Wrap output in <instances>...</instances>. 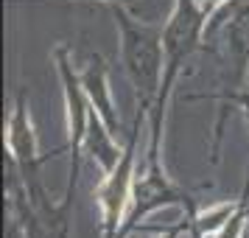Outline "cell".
<instances>
[{
    "label": "cell",
    "instance_id": "cell-4",
    "mask_svg": "<svg viewBox=\"0 0 249 238\" xmlns=\"http://www.w3.org/2000/svg\"><path fill=\"white\" fill-rule=\"evenodd\" d=\"M247 115H249V110H247Z\"/></svg>",
    "mask_w": 249,
    "mask_h": 238
},
{
    "label": "cell",
    "instance_id": "cell-3",
    "mask_svg": "<svg viewBox=\"0 0 249 238\" xmlns=\"http://www.w3.org/2000/svg\"><path fill=\"white\" fill-rule=\"evenodd\" d=\"M84 90L90 95L98 118H101L104 124H107V129L115 135L118 132V118L112 112V98H109V87H107V68H104V59L95 56V54L90 56V68L84 73Z\"/></svg>",
    "mask_w": 249,
    "mask_h": 238
},
{
    "label": "cell",
    "instance_id": "cell-5",
    "mask_svg": "<svg viewBox=\"0 0 249 238\" xmlns=\"http://www.w3.org/2000/svg\"><path fill=\"white\" fill-rule=\"evenodd\" d=\"M112 3H115V0H112Z\"/></svg>",
    "mask_w": 249,
    "mask_h": 238
},
{
    "label": "cell",
    "instance_id": "cell-1",
    "mask_svg": "<svg viewBox=\"0 0 249 238\" xmlns=\"http://www.w3.org/2000/svg\"><path fill=\"white\" fill-rule=\"evenodd\" d=\"M115 20L124 34V65L135 87L140 90V104L146 110L160 87V68H162V54H165L162 31L157 25L135 23L124 9H115Z\"/></svg>",
    "mask_w": 249,
    "mask_h": 238
},
{
    "label": "cell",
    "instance_id": "cell-2",
    "mask_svg": "<svg viewBox=\"0 0 249 238\" xmlns=\"http://www.w3.org/2000/svg\"><path fill=\"white\" fill-rule=\"evenodd\" d=\"M132 154H135V137L129 148L124 151L121 163L109 171V177L101 188V207H104V230H107V238H115L118 233V224H121V216H124V207L132 196Z\"/></svg>",
    "mask_w": 249,
    "mask_h": 238
}]
</instances>
